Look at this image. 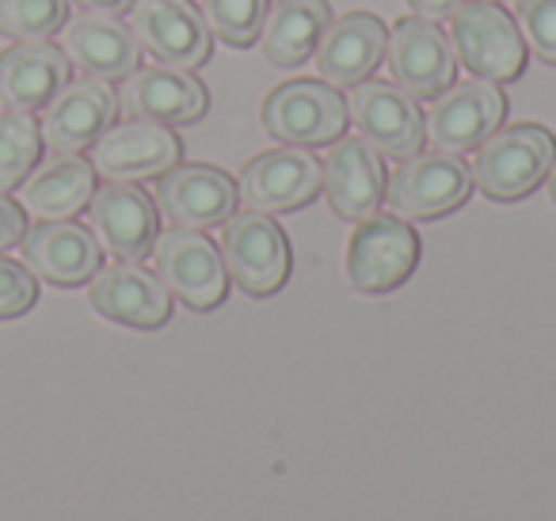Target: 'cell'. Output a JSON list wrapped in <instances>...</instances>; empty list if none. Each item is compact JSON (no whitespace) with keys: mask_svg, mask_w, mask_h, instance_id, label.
Here are the masks:
<instances>
[{"mask_svg":"<svg viewBox=\"0 0 556 521\" xmlns=\"http://www.w3.org/2000/svg\"><path fill=\"white\" fill-rule=\"evenodd\" d=\"M556 161V138L545 126H507L495 130L484 145L477 149L472 164V183L495 202H518L541 187Z\"/></svg>","mask_w":556,"mask_h":521,"instance_id":"cell-2","label":"cell"},{"mask_svg":"<svg viewBox=\"0 0 556 521\" xmlns=\"http://www.w3.org/2000/svg\"><path fill=\"white\" fill-rule=\"evenodd\" d=\"M39 301L35 275L16 259H0V320H16Z\"/></svg>","mask_w":556,"mask_h":521,"instance_id":"cell-30","label":"cell"},{"mask_svg":"<svg viewBox=\"0 0 556 521\" xmlns=\"http://www.w3.org/2000/svg\"><path fill=\"white\" fill-rule=\"evenodd\" d=\"M42 156V130L27 111L0 115V194L16 191Z\"/></svg>","mask_w":556,"mask_h":521,"instance_id":"cell-26","label":"cell"},{"mask_svg":"<svg viewBox=\"0 0 556 521\" xmlns=\"http://www.w3.org/2000/svg\"><path fill=\"white\" fill-rule=\"evenodd\" d=\"M179 138L161 123L130 118V123L108 126L92 145V168L111 183H134V179L164 176L179 164Z\"/></svg>","mask_w":556,"mask_h":521,"instance_id":"cell-12","label":"cell"},{"mask_svg":"<svg viewBox=\"0 0 556 521\" xmlns=\"http://www.w3.org/2000/svg\"><path fill=\"white\" fill-rule=\"evenodd\" d=\"M450 47L480 80L510 85L526 69V42L518 24L495 0H469L450 12Z\"/></svg>","mask_w":556,"mask_h":521,"instance_id":"cell-1","label":"cell"},{"mask_svg":"<svg viewBox=\"0 0 556 521\" xmlns=\"http://www.w3.org/2000/svg\"><path fill=\"white\" fill-rule=\"evenodd\" d=\"M202 16H206L210 35L240 50L252 47L255 35L263 31L267 0H202Z\"/></svg>","mask_w":556,"mask_h":521,"instance_id":"cell-28","label":"cell"},{"mask_svg":"<svg viewBox=\"0 0 556 521\" xmlns=\"http://www.w3.org/2000/svg\"><path fill=\"white\" fill-rule=\"evenodd\" d=\"M24 232H27V214H24V206L0 194V252H9V247H16L20 240H24Z\"/></svg>","mask_w":556,"mask_h":521,"instance_id":"cell-31","label":"cell"},{"mask_svg":"<svg viewBox=\"0 0 556 521\" xmlns=\"http://www.w3.org/2000/svg\"><path fill=\"white\" fill-rule=\"evenodd\" d=\"M225 275L252 297H270L290 278V244L267 214H232L222 232Z\"/></svg>","mask_w":556,"mask_h":521,"instance_id":"cell-4","label":"cell"},{"mask_svg":"<svg viewBox=\"0 0 556 521\" xmlns=\"http://www.w3.org/2000/svg\"><path fill=\"white\" fill-rule=\"evenodd\" d=\"M325 168L309 149H270L240 171V199L255 214H287L317 199Z\"/></svg>","mask_w":556,"mask_h":521,"instance_id":"cell-10","label":"cell"},{"mask_svg":"<svg viewBox=\"0 0 556 521\" xmlns=\"http://www.w3.org/2000/svg\"><path fill=\"white\" fill-rule=\"evenodd\" d=\"M503 115H507V100H503V92L492 80L450 85L434 100V107L427 111L424 138L439 153H469V149H480L500 130Z\"/></svg>","mask_w":556,"mask_h":521,"instance_id":"cell-9","label":"cell"},{"mask_svg":"<svg viewBox=\"0 0 556 521\" xmlns=\"http://www.w3.org/2000/svg\"><path fill=\"white\" fill-rule=\"evenodd\" d=\"M548 194H553V202H556V161H553V168H548Z\"/></svg>","mask_w":556,"mask_h":521,"instance_id":"cell-34","label":"cell"},{"mask_svg":"<svg viewBox=\"0 0 556 521\" xmlns=\"http://www.w3.org/2000/svg\"><path fill=\"white\" fill-rule=\"evenodd\" d=\"M351 123L358 126L366 145H374L381 156L408 161L424 145V111L416 107V96H408L401 85H381L363 80L351 92Z\"/></svg>","mask_w":556,"mask_h":521,"instance_id":"cell-11","label":"cell"},{"mask_svg":"<svg viewBox=\"0 0 556 521\" xmlns=\"http://www.w3.org/2000/svg\"><path fill=\"white\" fill-rule=\"evenodd\" d=\"M419 16H450V12L462 4V0H408Z\"/></svg>","mask_w":556,"mask_h":521,"instance_id":"cell-33","label":"cell"},{"mask_svg":"<svg viewBox=\"0 0 556 521\" xmlns=\"http://www.w3.org/2000/svg\"><path fill=\"white\" fill-rule=\"evenodd\" d=\"M419 263V237L404 217L374 214L348 244V278L363 293H389L408 282Z\"/></svg>","mask_w":556,"mask_h":521,"instance_id":"cell-5","label":"cell"},{"mask_svg":"<svg viewBox=\"0 0 556 521\" xmlns=\"http://www.w3.org/2000/svg\"><path fill=\"white\" fill-rule=\"evenodd\" d=\"M88 217H92L100 244L123 263L146 259L153 252L156 232H161L153 199L134 183H103L100 191H92Z\"/></svg>","mask_w":556,"mask_h":521,"instance_id":"cell-16","label":"cell"},{"mask_svg":"<svg viewBox=\"0 0 556 521\" xmlns=\"http://www.w3.org/2000/svg\"><path fill=\"white\" fill-rule=\"evenodd\" d=\"M156 278L172 297L194 313H206L225 301V263L222 252L199 229H168L153 240Z\"/></svg>","mask_w":556,"mask_h":521,"instance_id":"cell-6","label":"cell"},{"mask_svg":"<svg viewBox=\"0 0 556 521\" xmlns=\"http://www.w3.org/2000/svg\"><path fill=\"white\" fill-rule=\"evenodd\" d=\"M70 24V0H0V35L42 42Z\"/></svg>","mask_w":556,"mask_h":521,"instance_id":"cell-27","label":"cell"},{"mask_svg":"<svg viewBox=\"0 0 556 521\" xmlns=\"http://www.w3.org/2000/svg\"><path fill=\"white\" fill-rule=\"evenodd\" d=\"M515 24L533 54L556 65V0H515Z\"/></svg>","mask_w":556,"mask_h":521,"instance_id":"cell-29","label":"cell"},{"mask_svg":"<svg viewBox=\"0 0 556 521\" xmlns=\"http://www.w3.org/2000/svg\"><path fill=\"white\" fill-rule=\"evenodd\" d=\"M115 96L103 80H73L42 107V145L62 156L92 149L96 138L115 123Z\"/></svg>","mask_w":556,"mask_h":521,"instance_id":"cell-17","label":"cell"},{"mask_svg":"<svg viewBox=\"0 0 556 521\" xmlns=\"http://www.w3.org/2000/svg\"><path fill=\"white\" fill-rule=\"evenodd\" d=\"M27 267L54 285H80L100 270V240L77 221H39L20 240Z\"/></svg>","mask_w":556,"mask_h":521,"instance_id":"cell-22","label":"cell"},{"mask_svg":"<svg viewBox=\"0 0 556 521\" xmlns=\"http://www.w3.org/2000/svg\"><path fill=\"white\" fill-rule=\"evenodd\" d=\"M62 50L70 65H77L85 77L123 80L138 69L141 47L126 24L103 12H85L62 27Z\"/></svg>","mask_w":556,"mask_h":521,"instance_id":"cell-21","label":"cell"},{"mask_svg":"<svg viewBox=\"0 0 556 521\" xmlns=\"http://www.w3.org/2000/svg\"><path fill=\"white\" fill-rule=\"evenodd\" d=\"M325 168V194L343 221H366L378 214L386 199V164L374 145L363 138L332 141V153L320 164Z\"/></svg>","mask_w":556,"mask_h":521,"instance_id":"cell-19","label":"cell"},{"mask_svg":"<svg viewBox=\"0 0 556 521\" xmlns=\"http://www.w3.org/2000/svg\"><path fill=\"white\" fill-rule=\"evenodd\" d=\"M348 100L340 88L317 80H290L278 85L263 103V126L282 145H332L348 130Z\"/></svg>","mask_w":556,"mask_h":521,"instance_id":"cell-3","label":"cell"},{"mask_svg":"<svg viewBox=\"0 0 556 521\" xmlns=\"http://www.w3.org/2000/svg\"><path fill=\"white\" fill-rule=\"evenodd\" d=\"M70 58L54 42H16L0 54V103L31 115L70 85Z\"/></svg>","mask_w":556,"mask_h":521,"instance_id":"cell-23","label":"cell"},{"mask_svg":"<svg viewBox=\"0 0 556 521\" xmlns=\"http://www.w3.org/2000/svg\"><path fill=\"white\" fill-rule=\"evenodd\" d=\"M130 31L138 47L168 69H199L214 47L206 16L191 0H134Z\"/></svg>","mask_w":556,"mask_h":521,"instance_id":"cell-7","label":"cell"},{"mask_svg":"<svg viewBox=\"0 0 556 521\" xmlns=\"http://www.w3.org/2000/svg\"><path fill=\"white\" fill-rule=\"evenodd\" d=\"M389 47V31L370 12H348L343 20L325 27L317 42V73L332 88H355L378 73Z\"/></svg>","mask_w":556,"mask_h":521,"instance_id":"cell-18","label":"cell"},{"mask_svg":"<svg viewBox=\"0 0 556 521\" xmlns=\"http://www.w3.org/2000/svg\"><path fill=\"white\" fill-rule=\"evenodd\" d=\"M328 24H332L328 0H278L275 9H267V20H263L260 47L270 65L298 69V65L313 58Z\"/></svg>","mask_w":556,"mask_h":521,"instance_id":"cell-25","label":"cell"},{"mask_svg":"<svg viewBox=\"0 0 556 521\" xmlns=\"http://www.w3.org/2000/svg\"><path fill=\"white\" fill-rule=\"evenodd\" d=\"M88 301L100 316L126 328H161L172 316V297L164 282L138 263H115L100 267L88 285Z\"/></svg>","mask_w":556,"mask_h":521,"instance_id":"cell-20","label":"cell"},{"mask_svg":"<svg viewBox=\"0 0 556 521\" xmlns=\"http://www.w3.org/2000/svg\"><path fill=\"white\" fill-rule=\"evenodd\" d=\"M118 103L130 118H149L161 126H191L206 115L210 92L187 69L153 65V69H134L130 77H123Z\"/></svg>","mask_w":556,"mask_h":521,"instance_id":"cell-15","label":"cell"},{"mask_svg":"<svg viewBox=\"0 0 556 521\" xmlns=\"http://www.w3.org/2000/svg\"><path fill=\"white\" fill-rule=\"evenodd\" d=\"M85 12H103V16H118V12H130L134 0H73Z\"/></svg>","mask_w":556,"mask_h":521,"instance_id":"cell-32","label":"cell"},{"mask_svg":"<svg viewBox=\"0 0 556 521\" xmlns=\"http://www.w3.org/2000/svg\"><path fill=\"white\" fill-rule=\"evenodd\" d=\"M472 191V171L454 153H424L401 161L393 179L386 183V199L396 209V217H442L457 209Z\"/></svg>","mask_w":556,"mask_h":521,"instance_id":"cell-8","label":"cell"},{"mask_svg":"<svg viewBox=\"0 0 556 521\" xmlns=\"http://www.w3.org/2000/svg\"><path fill=\"white\" fill-rule=\"evenodd\" d=\"M96 191V168L80 161L77 153H58L50 164H42L35 176L20 183V206L31 209L42 221H70L73 214L88 209V199Z\"/></svg>","mask_w":556,"mask_h":521,"instance_id":"cell-24","label":"cell"},{"mask_svg":"<svg viewBox=\"0 0 556 521\" xmlns=\"http://www.w3.org/2000/svg\"><path fill=\"white\" fill-rule=\"evenodd\" d=\"M386 58L389 69H393V80L416 100H439L454 85V47L442 35V27L431 24V20H401L389 31Z\"/></svg>","mask_w":556,"mask_h":521,"instance_id":"cell-13","label":"cell"},{"mask_svg":"<svg viewBox=\"0 0 556 521\" xmlns=\"http://www.w3.org/2000/svg\"><path fill=\"white\" fill-rule=\"evenodd\" d=\"M237 183L210 164H176L156 179V202L176 229H214L237 209Z\"/></svg>","mask_w":556,"mask_h":521,"instance_id":"cell-14","label":"cell"}]
</instances>
